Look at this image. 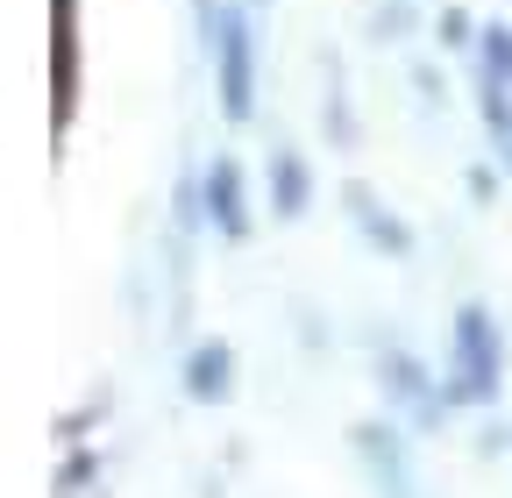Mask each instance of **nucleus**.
I'll list each match as a JSON object with an SVG mask.
<instances>
[{
    "instance_id": "obj_10",
    "label": "nucleus",
    "mask_w": 512,
    "mask_h": 498,
    "mask_svg": "<svg viewBox=\"0 0 512 498\" xmlns=\"http://www.w3.org/2000/svg\"><path fill=\"white\" fill-rule=\"evenodd\" d=\"M320 72H328V143L356 150V114H349V86H342V57L320 50Z\"/></svg>"
},
{
    "instance_id": "obj_13",
    "label": "nucleus",
    "mask_w": 512,
    "mask_h": 498,
    "mask_svg": "<svg viewBox=\"0 0 512 498\" xmlns=\"http://www.w3.org/2000/svg\"><path fill=\"white\" fill-rule=\"evenodd\" d=\"M413 29V15H406V0H384V8L370 15V36H384V43H399Z\"/></svg>"
},
{
    "instance_id": "obj_14",
    "label": "nucleus",
    "mask_w": 512,
    "mask_h": 498,
    "mask_svg": "<svg viewBox=\"0 0 512 498\" xmlns=\"http://www.w3.org/2000/svg\"><path fill=\"white\" fill-rule=\"evenodd\" d=\"M413 93H420V100H427V107H434V114H441V107H448V79H441V72H434V65H427V57H413Z\"/></svg>"
},
{
    "instance_id": "obj_8",
    "label": "nucleus",
    "mask_w": 512,
    "mask_h": 498,
    "mask_svg": "<svg viewBox=\"0 0 512 498\" xmlns=\"http://www.w3.org/2000/svg\"><path fill=\"white\" fill-rule=\"evenodd\" d=\"M264 207H271V221H306L313 171H306L299 150H271V164H264Z\"/></svg>"
},
{
    "instance_id": "obj_1",
    "label": "nucleus",
    "mask_w": 512,
    "mask_h": 498,
    "mask_svg": "<svg viewBox=\"0 0 512 498\" xmlns=\"http://www.w3.org/2000/svg\"><path fill=\"white\" fill-rule=\"evenodd\" d=\"M448 406H498L505 399V328L484 299H463L448 321V370H441Z\"/></svg>"
},
{
    "instance_id": "obj_5",
    "label": "nucleus",
    "mask_w": 512,
    "mask_h": 498,
    "mask_svg": "<svg viewBox=\"0 0 512 498\" xmlns=\"http://www.w3.org/2000/svg\"><path fill=\"white\" fill-rule=\"evenodd\" d=\"M200 207H207V228L221 242H249L256 235V207H249V178L235 157H207L200 171Z\"/></svg>"
},
{
    "instance_id": "obj_3",
    "label": "nucleus",
    "mask_w": 512,
    "mask_h": 498,
    "mask_svg": "<svg viewBox=\"0 0 512 498\" xmlns=\"http://www.w3.org/2000/svg\"><path fill=\"white\" fill-rule=\"evenodd\" d=\"M207 65H214V100H221V121L249 129V121H256V65H264L249 8H235V0H228V22H221V43H214Z\"/></svg>"
},
{
    "instance_id": "obj_2",
    "label": "nucleus",
    "mask_w": 512,
    "mask_h": 498,
    "mask_svg": "<svg viewBox=\"0 0 512 498\" xmlns=\"http://www.w3.org/2000/svg\"><path fill=\"white\" fill-rule=\"evenodd\" d=\"M377 392H384V406L399 413V427L413 434V442L441 434V420L456 413V406H448V392H441V378H434L413 349H399V342L377 349Z\"/></svg>"
},
{
    "instance_id": "obj_16",
    "label": "nucleus",
    "mask_w": 512,
    "mask_h": 498,
    "mask_svg": "<svg viewBox=\"0 0 512 498\" xmlns=\"http://www.w3.org/2000/svg\"><path fill=\"white\" fill-rule=\"evenodd\" d=\"M299 328H306V335H299L306 349H328V321H313V314H299Z\"/></svg>"
},
{
    "instance_id": "obj_17",
    "label": "nucleus",
    "mask_w": 512,
    "mask_h": 498,
    "mask_svg": "<svg viewBox=\"0 0 512 498\" xmlns=\"http://www.w3.org/2000/svg\"><path fill=\"white\" fill-rule=\"evenodd\" d=\"M256 8H271V0H256Z\"/></svg>"
},
{
    "instance_id": "obj_4",
    "label": "nucleus",
    "mask_w": 512,
    "mask_h": 498,
    "mask_svg": "<svg viewBox=\"0 0 512 498\" xmlns=\"http://www.w3.org/2000/svg\"><path fill=\"white\" fill-rule=\"evenodd\" d=\"M349 442H356V463H363V477H370L377 498H420L413 449H406L413 434H406V427H392V420H356Z\"/></svg>"
},
{
    "instance_id": "obj_6",
    "label": "nucleus",
    "mask_w": 512,
    "mask_h": 498,
    "mask_svg": "<svg viewBox=\"0 0 512 498\" xmlns=\"http://www.w3.org/2000/svg\"><path fill=\"white\" fill-rule=\"evenodd\" d=\"M342 207H349L356 235H363V242L377 249V257H392V264H406V257H413V228H406V221H399L392 207H384V200L370 193L363 178H349V185H342Z\"/></svg>"
},
{
    "instance_id": "obj_15",
    "label": "nucleus",
    "mask_w": 512,
    "mask_h": 498,
    "mask_svg": "<svg viewBox=\"0 0 512 498\" xmlns=\"http://www.w3.org/2000/svg\"><path fill=\"white\" fill-rule=\"evenodd\" d=\"M463 185H470V200H477V207H491V200H498V171H484V164H470V178H463Z\"/></svg>"
},
{
    "instance_id": "obj_7",
    "label": "nucleus",
    "mask_w": 512,
    "mask_h": 498,
    "mask_svg": "<svg viewBox=\"0 0 512 498\" xmlns=\"http://www.w3.org/2000/svg\"><path fill=\"white\" fill-rule=\"evenodd\" d=\"M178 378H185V399H192V406H228V399H235V349H228L221 335L192 342Z\"/></svg>"
},
{
    "instance_id": "obj_9",
    "label": "nucleus",
    "mask_w": 512,
    "mask_h": 498,
    "mask_svg": "<svg viewBox=\"0 0 512 498\" xmlns=\"http://www.w3.org/2000/svg\"><path fill=\"white\" fill-rule=\"evenodd\" d=\"M79 0H50V43H57V129L72 121V100H79Z\"/></svg>"
},
{
    "instance_id": "obj_11",
    "label": "nucleus",
    "mask_w": 512,
    "mask_h": 498,
    "mask_svg": "<svg viewBox=\"0 0 512 498\" xmlns=\"http://www.w3.org/2000/svg\"><path fill=\"white\" fill-rule=\"evenodd\" d=\"M477 79H498V86H512V22H484V36H477Z\"/></svg>"
},
{
    "instance_id": "obj_12",
    "label": "nucleus",
    "mask_w": 512,
    "mask_h": 498,
    "mask_svg": "<svg viewBox=\"0 0 512 498\" xmlns=\"http://www.w3.org/2000/svg\"><path fill=\"white\" fill-rule=\"evenodd\" d=\"M477 36H484V29H477L463 8H441V43H448V50H477Z\"/></svg>"
}]
</instances>
